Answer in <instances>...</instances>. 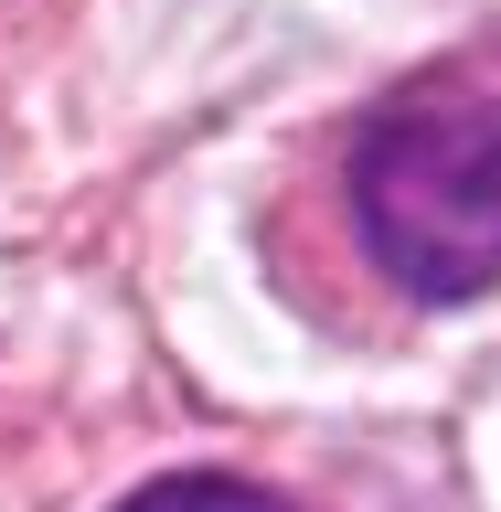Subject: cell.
Listing matches in <instances>:
<instances>
[{
  "label": "cell",
  "mask_w": 501,
  "mask_h": 512,
  "mask_svg": "<svg viewBox=\"0 0 501 512\" xmlns=\"http://www.w3.org/2000/svg\"><path fill=\"white\" fill-rule=\"evenodd\" d=\"M352 214L416 299H480L501 278V75L438 64L384 96L352 150Z\"/></svg>",
  "instance_id": "cell-1"
},
{
  "label": "cell",
  "mask_w": 501,
  "mask_h": 512,
  "mask_svg": "<svg viewBox=\"0 0 501 512\" xmlns=\"http://www.w3.org/2000/svg\"><path fill=\"white\" fill-rule=\"evenodd\" d=\"M118 512H299V502L256 491V480H224V470H182V480H150V491H128Z\"/></svg>",
  "instance_id": "cell-2"
}]
</instances>
